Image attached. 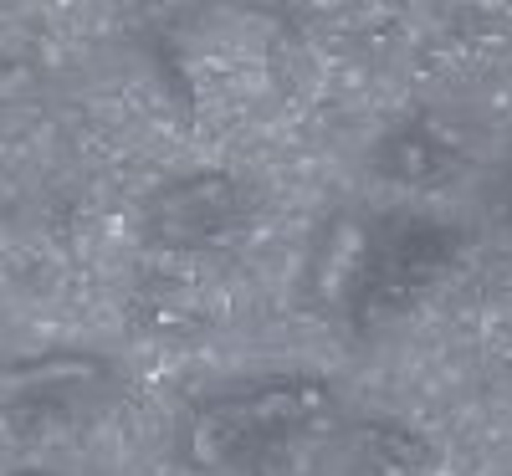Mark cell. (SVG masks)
Instances as JSON below:
<instances>
[{
  "instance_id": "cell-1",
  "label": "cell",
  "mask_w": 512,
  "mask_h": 476,
  "mask_svg": "<svg viewBox=\"0 0 512 476\" xmlns=\"http://www.w3.org/2000/svg\"><path fill=\"white\" fill-rule=\"evenodd\" d=\"M333 425V395L313 379H256L205 400L185 446L205 471H272Z\"/></svg>"
},
{
  "instance_id": "cell-2",
  "label": "cell",
  "mask_w": 512,
  "mask_h": 476,
  "mask_svg": "<svg viewBox=\"0 0 512 476\" xmlns=\"http://www.w3.org/2000/svg\"><path fill=\"white\" fill-rule=\"evenodd\" d=\"M98 384H103L98 364H36V369H21V374H11L6 384H0L6 389L0 415L36 436V430L67 420L77 405H88V395Z\"/></svg>"
},
{
  "instance_id": "cell-3",
  "label": "cell",
  "mask_w": 512,
  "mask_h": 476,
  "mask_svg": "<svg viewBox=\"0 0 512 476\" xmlns=\"http://www.w3.org/2000/svg\"><path fill=\"white\" fill-rule=\"evenodd\" d=\"M231 221V195L221 180H190L180 190H169L154 210H149V226L159 241H175V246H200L210 241L221 226Z\"/></svg>"
},
{
  "instance_id": "cell-4",
  "label": "cell",
  "mask_w": 512,
  "mask_h": 476,
  "mask_svg": "<svg viewBox=\"0 0 512 476\" xmlns=\"http://www.w3.org/2000/svg\"><path fill=\"white\" fill-rule=\"evenodd\" d=\"M21 476H47V471H21Z\"/></svg>"
}]
</instances>
